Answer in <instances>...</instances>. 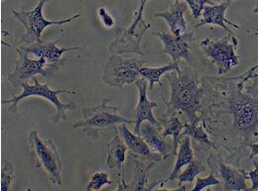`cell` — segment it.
Returning a JSON list of instances; mask_svg holds the SVG:
<instances>
[{
  "mask_svg": "<svg viewBox=\"0 0 258 191\" xmlns=\"http://www.w3.org/2000/svg\"><path fill=\"white\" fill-rule=\"evenodd\" d=\"M159 122L161 123L163 132L161 133L163 138L167 137H172L173 138V150H174V156L177 155L178 151V146L182 138V132L185 127V124L177 117L174 115H171V117L166 118V119H158Z\"/></svg>",
  "mask_w": 258,
  "mask_h": 191,
  "instance_id": "obj_23",
  "label": "cell"
},
{
  "mask_svg": "<svg viewBox=\"0 0 258 191\" xmlns=\"http://www.w3.org/2000/svg\"><path fill=\"white\" fill-rule=\"evenodd\" d=\"M116 131L124 141L133 158L148 162H160L164 159L160 154L152 151L141 135L136 134L135 132L132 133L126 126V123L118 125Z\"/></svg>",
  "mask_w": 258,
  "mask_h": 191,
  "instance_id": "obj_15",
  "label": "cell"
},
{
  "mask_svg": "<svg viewBox=\"0 0 258 191\" xmlns=\"http://www.w3.org/2000/svg\"><path fill=\"white\" fill-rule=\"evenodd\" d=\"M135 85L138 89V103L134 110V132L140 134V127L145 121L157 127L162 126L159 120L156 119L153 114V108L158 107V103L150 101L147 97V80L140 78L135 82Z\"/></svg>",
  "mask_w": 258,
  "mask_h": 191,
  "instance_id": "obj_16",
  "label": "cell"
},
{
  "mask_svg": "<svg viewBox=\"0 0 258 191\" xmlns=\"http://www.w3.org/2000/svg\"><path fill=\"white\" fill-rule=\"evenodd\" d=\"M127 151V146L116 131L115 136L107 145L106 164L109 170L118 175V190L128 189V184H126L124 180V164L126 161Z\"/></svg>",
  "mask_w": 258,
  "mask_h": 191,
  "instance_id": "obj_13",
  "label": "cell"
},
{
  "mask_svg": "<svg viewBox=\"0 0 258 191\" xmlns=\"http://www.w3.org/2000/svg\"><path fill=\"white\" fill-rule=\"evenodd\" d=\"M111 99L105 97L96 106L85 107L82 109L83 118L77 121L73 128L81 129L93 140H97L99 134L104 131L116 130L117 126L123 123L134 124V120H128L120 115L118 108L109 105Z\"/></svg>",
  "mask_w": 258,
  "mask_h": 191,
  "instance_id": "obj_3",
  "label": "cell"
},
{
  "mask_svg": "<svg viewBox=\"0 0 258 191\" xmlns=\"http://www.w3.org/2000/svg\"><path fill=\"white\" fill-rule=\"evenodd\" d=\"M144 64L143 60L124 59L120 55L111 54L103 66L102 81L108 86L123 88L140 79L139 69Z\"/></svg>",
  "mask_w": 258,
  "mask_h": 191,
  "instance_id": "obj_8",
  "label": "cell"
},
{
  "mask_svg": "<svg viewBox=\"0 0 258 191\" xmlns=\"http://www.w3.org/2000/svg\"><path fill=\"white\" fill-rule=\"evenodd\" d=\"M97 14L98 17L100 19L101 24L105 27V28H112L115 25V20L113 18V16L106 10L105 7H99L97 9Z\"/></svg>",
  "mask_w": 258,
  "mask_h": 191,
  "instance_id": "obj_30",
  "label": "cell"
},
{
  "mask_svg": "<svg viewBox=\"0 0 258 191\" xmlns=\"http://www.w3.org/2000/svg\"><path fill=\"white\" fill-rule=\"evenodd\" d=\"M157 126L152 123L145 121L140 127V134L142 138L146 141L149 147L153 152L160 154L163 159L169 158L171 155H174L173 148L167 143L166 139L163 138L161 134L158 132Z\"/></svg>",
  "mask_w": 258,
  "mask_h": 191,
  "instance_id": "obj_19",
  "label": "cell"
},
{
  "mask_svg": "<svg viewBox=\"0 0 258 191\" xmlns=\"http://www.w3.org/2000/svg\"><path fill=\"white\" fill-rule=\"evenodd\" d=\"M188 9V4L186 2H181L180 0H175L168 11L154 14L155 18L164 19L167 23L170 31L174 36H181L187 31V21L185 19V13Z\"/></svg>",
  "mask_w": 258,
  "mask_h": 191,
  "instance_id": "obj_17",
  "label": "cell"
},
{
  "mask_svg": "<svg viewBox=\"0 0 258 191\" xmlns=\"http://www.w3.org/2000/svg\"><path fill=\"white\" fill-rule=\"evenodd\" d=\"M49 1L50 0H39L38 4L31 10H25L23 7L19 11L12 9L14 18L18 20L26 30V33L22 36V41L25 45H30L40 41L42 33L46 28L50 26H61L71 23L73 20L81 16L80 14H76L62 20H47L43 15V8L44 5Z\"/></svg>",
  "mask_w": 258,
  "mask_h": 191,
  "instance_id": "obj_7",
  "label": "cell"
},
{
  "mask_svg": "<svg viewBox=\"0 0 258 191\" xmlns=\"http://www.w3.org/2000/svg\"><path fill=\"white\" fill-rule=\"evenodd\" d=\"M133 162L135 164V178L134 181L130 182L133 183L135 182V185L132 186L133 190H153L156 185L159 184L160 181H155L152 184L148 183V174L150 169L154 166L156 162H149L147 165L143 163L141 159H135L133 158Z\"/></svg>",
  "mask_w": 258,
  "mask_h": 191,
  "instance_id": "obj_21",
  "label": "cell"
},
{
  "mask_svg": "<svg viewBox=\"0 0 258 191\" xmlns=\"http://www.w3.org/2000/svg\"><path fill=\"white\" fill-rule=\"evenodd\" d=\"M248 148L250 149L251 151V154L249 155V159H252L254 157H257L258 156V141L257 142H254V143H251L248 145Z\"/></svg>",
  "mask_w": 258,
  "mask_h": 191,
  "instance_id": "obj_33",
  "label": "cell"
},
{
  "mask_svg": "<svg viewBox=\"0 0 258 191\" xmlns=\"http://www.w3.org/2000/svg\"><path fill=\"white\" fill-rule=\"evenodd\" d=\"M184 136H189L194 141L201 145L212 149H217L215 143L210 139L208 133L205 130V122L203 120L197 123H185V127L182 132V137Z\"/></svg>",
  "mask_w": 258,
  "mask_h": 191,
  "instance_id": "obj_24",
  "label": "cell"
},
{
  "mask_svg": "<svg viewBox=\"0 0 258 191\" xmlns=\"http://www.w3.org/2000/svg\"><path fill=\"white\" fill-rule=\"evenodd\" d=\"M151 25L145 21L132 22L127 29L122 30L109 46V53L112 55L137 54L143 56L141 41Z\"/></svg>",
  "mask_w": 258,
  "mask_h": 191,
  "instance_id": "obj_10",
  "label": "cell"
},
{
  "mask_svg": "<svg viewBox=\"0 0 258 191\" xmlns=\"http://www.w3.org/2000/svg\"><path fill=\"white\" fill-rule=\"evenodd\" d=\"M147 1L148 0H140V2H139V9H141V10H144V6H145V4L147 3Z\"/></svg>",
  "mask_w": 258,
  "mask_h": 191,
  "instance_id": "obj_34",
  "label": "cell"
},
{
  "mask_svg": "<svg viewBox=\"0 0 258 191\" xmlns=\"http://www.w3.org/2000/svg\"><path fill=\"white\" fill-rule=\"evenodd\" d=\"M251 79H252V83L250 85L244 87V89L247 94L256 97L258 96V73L254 72L251 76Z\"/></svg>",
  "mask_w": 258,
  "mask_h": 191,
  "instance_id": "obj_32",
  "label": "cell"
},
{
  "mask_svg": "<svg viewBox=\"0 0 258 191\" xmlns=\"http://www.w3.org/2000/svg\"><path fill=\"white\" fill-rule=\"evenodd\" d=\"M258 68V64L243 74L233 78L209 77V81L222 88L225 92L227 113L232 118L231 131L242 139V146H247L258 140V96L243 93L244 83L251 78Z\"/></svg>",
  "mask_w": 258,
  "mask_h": 191,
  "instance_id": "obj_1",
  "label": "cell"
},
{
  "mask_svg": "<svg viewBox=\"0 0 258 191\" xmlns=\"http://www.w3.org/2000/svg\"><path fill=\"white\" fill-rule=\"evenodd\" d=\"M153 36L158 37L163 43V53L168 55L174 63H179L181 60L187 63L192 62L191 43L195 39V33H185L181 36H174L168 33L153 32Z\"/></svg>",
  "mask_w": 258,
  "mask_h": 191,
  "instance_id": "obj_11",
  "label": "cell"
},
{
  "mask_svg": "<svg viewBox=\"0 0 258 191\" xmlns=\"http://www.w3.org/2000/svg\"><path fill=\"white\" fill-rule=\"evenodd\" d=\"M253 13H258V4L255 5V7H254V9H253Z\"/></svg>",
  "mask_w": 258,
  "mask_h": 191,
  "instance_id": "obj_36",
  "label": "cell"
},
{
  "mask_svg": "<svg viewBox=\"0 0 258 191\" xmlns=\"http://www.w3.org/2000/svg\"><path fill=\"white\" fill-rule=\"evenodd\" d=\"M170 83V99L167 102V116L181 111L190 123L202 121L198 111L202 107L204 86L201 85L197 73L188 66L181 72L171 71L166 73Z\"/></svg>",
  "mask_w": 258,
  "mask_h": 191,
  "instance_id": "obj_2",
  "label": "cell"
},
{
  "mask_svg": "<svg viewBox=\"0 0 258 191\" xmlns=\"http://www.w3.org/2000/svg\"><path fill=\"white\" fill-rule=\"evenodd\" d=\"M185 2L190 7L195 19H198L202 16L206 5H215V2L212 0H185Z\"/></svg>",
  "mask_w": 258,
  "mask_h": 191,
  "instance_id": "obj_29",
  "label": "cell"
},
{
  "mask_svg": "<svg viewBox=\"0 0 258 191\" xmlns=\"http://www.w3.org/2000/svg\"><path fill=\"white\" fill-rule=\"evenodd\" d=\"M33 80L34 84H29L28 82H24L21 84L20 87L22 88V92L19 96L12 94L10 99L2 100V104H10V106L8 107V112L11 114H15L21 100L31 96H38L51 102L56 107V115L52 117V122L54 124H59L63 120L66 121L68 119L67 111H74L76 109V104L74 102L64 103L60 100L59 96L62 93H76V91L68 89H53L49 86L48 83H40L36 76L33 77Z\"/></svg>",
  "mask_w": 258,
  "mask_h": 191,
  "instance_id": "obj_4",
  "label": "cell"
},
{
  "mask_svg": "<svg viewBox=\"0 0 258 191\" xmlns=\"http://www.w3.org/2000/svg\"><path fill=\"white\" fill-rule=\"evenodd\" d=\"M223 184L221 179L217 178L215 172L210 173L207 177H197L196 178V183L193 187V191H200L205 189V188H209L211 186H216V185H221Z\"/></svg>",
  "mask_w": 258,
  "mask_h": 191,
  "instance_id": "obj_28",
  "label": "cell"
},
{
  "mask_svg": "<svg viewBox=\"0 0 258 191\" xmlns=\"http://www.w3.org/2000/svg\"><path fill=\"white\" fill-rule=\"evenodd\" d=\"M208 163L212 165L214 172H217L223 183L224 190H250L246 185L247 172L226 164L220 156L211 155Z\"/></svg>",
  "mask_w": 258,
  "mask_h": 191,
  "instance_id": "obj_12",
  "label": "cell"
},
{
  "mask_svg": "<svg viewBox=\"0 0 258 191\" xmlns=\"http://www.w3.org/2000/svg\"><path fill=\"white\" fill-rule=\"evenodd\" d=\"M238 40L233 33H227L222 39H204L200 42V48L204 55L215 64L220 75L226 74L239 64L240 57L235 51Z\"/></svg>",
  "mask_w": 258,
  "mask_h": 191,
  "instance_id": "obj_6",
  "label": "cell"
},
{
  "mask_svg": "<svg viewBox=\"0 0 258 191\" xmlns=\"http://www.w3.org/2000/svg\"><path fill=\"white\" fill-rule=\"evenodd\" d=\"M171 71H177L181 72V68L179 66V63H174L173 61L170 62L169 64L163 66H158V67H149V66H142L139 69V72L141 74V77L149 81V88L150 90H153L154 84L158 83L160 86H162V82L160 81L163 74H166Z\"/></svg>",
  "mask_w": 258,
  "mask_h": 191,
  "instance_id": "obj_22",
  "label": "cell"
},
{
  "mask_svg": "<svg viewBox=\"0 0 258 191\" xmlns=\"http://www.w3.org/2000/svg\"><path fill=\"white\" fill-rule=\"evenodd\" d=\"M230 3L231 2H225L221 4H215V5H206L202 13L203 18L197 25H195V28H200L207 25H216V26L222 27L227 33H232L227 27V25H229L236 29H239V26L237 24L231 22L226 17V12Z\"/></svg>",
  "mask_w": 258,
  "mask_h": 191,
  "instance_id": "obj_18",
  "label": "cell"
},
{
  "mask_svg": "<svg viewBox=\"0 0 258 191\" xmlns=\"http://www.w3.org/2000/svg\"><path fill=\"white\" fill-rule=\"evenodd\" d=\"M61 38L56 39L55 41L52 42H46V41H38L36 43H33L30 45H24L20 46L19 48L22 49L23 51L27 52L28 54H32L37 58H43L45 59L50 64H53L57 66L58 68L60 65L64 63V60H62L63 55L72 52V51H77L83 49L82 47H57V44L61 41Z\"/></svg>",
  "mask_w": 258,
  "mask_h": 191,
  "instance_id": "obj_14",
  "label": "cell"
},
{
  "mask_svg": "<svg viewBox=\"0 0 258 191\" xmlns=\"http://www.w3.org/2000/svg\"><path fill=\"white\" fill-rule=\"evenodd\" d=\"M112 180L109 178V174L105 171H97L92 174L89 184L86 190H100L106 185H111Z\"/></svg>",
  "mask_w": 258,
  "mask_h": 191,
  "instance_id": "obj_27",
  "label": "cell"
},
{
  "mask_svg": "<svg viewBox=\"0 0 258 191\" xmlns=\"http://www.w3.org/2000/svg\"><path fill=\"white\" fill-rule=\"evenodd\" d=\"M194 159V151L191 144V138L189 136H184L180 141L179 151L177 152V159L174 164L173 170L170 173L169 177L164 181H174L178 178V175L181 173V170L184 166L188 165Z\"/></svg>",
  "mask_w": 258,
  "mask_h": 191,
  "instance_id": "obj_20",
  "label": "cell"
},
{
  "mask_svg": "<svg viewBox=\"0 0 258 191\" xmlns=\"http://www.w3.org/2000/svg\"><path fill=\"white\" fill-rule=\"evenodd\" d=\"M213 2H215V3H225V2H231L232 0H212Z\"/></svg>",
  "mask_w": 258,
  "mask_h": 191,
  "instance_id": "obj_35",
  "label": "cell"
},
{
  "mask_svg": "<svg viewBox=\"0 0 258 191\" xmlns=\"http://www.w3.org/2000/svg\"><path fill=\"white\" fill-rule=\"evenodd\" d=\"M1 191H9L13 189L15 182V168L14 165L7 159H4L1 167Z\"/></svg>",
  "mask_w": 258,
  "mask_h": 191,
  "instance_id": "obj_26",
  "label": "cell"
},
{
  "mask_svg": "<svg viewBox=\"0 0 258 191\" xmlns=\"http://www.w3.org/2000/svg\"><path fill=\"white\" fill-rule=\"evenodd\" d=\"M254 163V169L247 172V177L251 182L250 190H258V162L253 161Z\"/></svg>",
  "mask_w": 258,
  "mask_h": 191,
  "instance_id": "obj_31",
  "label": "cell"
},
{
  "mask_svg": "<svg viewBox=\"0 0 258 191\" xmlns=\"http://www.w3.org/2000/svg\"><path fill=\"white\" fill-rule=\"evenodd\" d=\"M29 153L37 168L42 169L50 181L58 186L63 184V162L57 146L52 140H41L36 130L28 135Z\"/></svg>",
  "mask_w": 258,
  "mask_h": 191,
  "instance_id": "obj_5",
  "label": "cell"
},
{
  "mask_svg": "<svg viewBox=\"0 0 258 191\" xmlns=\"http://www.w3.org/2000/svg\"><path fill=\"white\" fill-rule=\"evenodd\" d=\"M15 50L18 55L16 66L15 69L7 75L8 81L14 87H20L22 83L27 82V80L38 74L48 76L52 70L58 69L57 66L49 64L43 58H38L36 60L30 59L28 57L29 54L19 47L15 48Z\"/></svg>",
  "mask_w": 258,
  "mask_h": 191,
  "instance_id": "obj_9",
  "label": "cell"
},
{
  "mask_svg": "<svg viewBox=\"0 0 258 191\" xmlns=\"http://www.w3.org/2000/svg\"><path fill=\"white\" fill-rule=\"evenodd\" d=\"M207 167L199 160H195L193 159L187 166V168L182 171L179 175H178V180H179V183H178V186H179V189H182V190H186V187L183 186L184 183H192L194 182V180L198 177V175L204 171H206Z\"/></svg>",
  "mask_w": 258,
  "mask_h": 191,
  "instance_id": "obj_25",
  "label": "cell"
}]
</instances>
